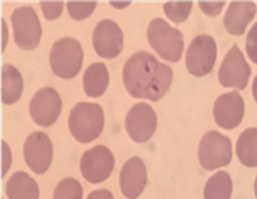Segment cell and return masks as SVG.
Here are the masks:
<instances>
[{
	"instance_id": "ffe728a7",
	"label": "cell",
	"mask_w": 257,
	"mask_h": 199,
	"mask_svg": "<svg viewBox=\"0 0 257 199\" xmlns=\"http://www.w3.org/2000/svg\"><path fill=\"white\" fill-rule=\"evenodd\" d=\"M235 154L239 162L248 168L257 167V128L250 127L244 130L237 140Z\"/></svg>"
},
{
	"instance_id": "7c38bea8",
	"label": "cell",
	"mask_w": 257,
	"mask_h": 199,
	"mask_svg": "<svg viewBox=\"0 0 257 199\" xmlns=\"http://www.w3.org/2000/svg\"><path fill=\"white\" fill-rule=\"evenodd\" d=\"M24 159L36 174H44L53 161V145L43 131H33L24 143Z\"/></svg>"
},
{
	"instance_id": "cb8c5ba5",
	"label": "cell",
	"mask_w": 257,
	"mask_h": 199,
	"mask_svg": "<svg viewBox=\"0 0 257 199\" xmlns=\"http://www.w3.org/2000/svg\"><path fill=\"white\" fill-rule=\"evenodd\" d=\"M97 2L91 0V2H68L66 8H68V14L72 20L82 21L87 20L96 9Z\"/></svg>"
},
{
	"instance_id": "4316f807",
	"label": "cell",
	"mask_w": 257,
	"mask_h": 199,
	"mask_svg": "<svg viewBox=\"0 0 257 199\" xmlns=\"http://www.w3.org/2000/svg\"><path fill=\"white\" fill-rule=\"evenodd\" d=\"M245 50L248 58L257 63V22L251 27V30L247 34V40H245Z\"/></svg>"
},
{
	"instance_id": "4dcf8cb0",
	"label": "cell",
	"mask_w": 257,
	"mask_h": 199,
	"mask_svg": "<svg viewBox=\"0 0 257 199\" xmlns=\"http://www.w3.org/2000/svg\"><path fill=\"white\" fill-rule=\"evenodd\" d=\"M109 3H110V6H112V8H115V9H123V8H128L133 2H130V0H122V2L110 0Z\"/></svg>"
},
{
	"instance_id": "6da1fadb",
	"label": "cell",
	"mask_w": 257,
	"mask_h": 199,
	"mask_svg": "<svg viewBox=\"0 0 257 199\" xmlns=\"http://www.w3.org/2000/svg\"><path fill=\"white\" fill-rule=\"evenodd\" d=\"M122 80L133 98L158 102L169 90L174 73L169 65L162 63L152 53L137 52L125 62Z\"/></svg>"
},
{
	"instance_id": "277c9868",
	"label": "cell",
	"mask_w": 257,
	"mask_h": 199,
	"mask_svg": "<svg viewBox=\"0 0 257 199\" xmlns=\"http://www.w3.org/2000/svg\"><path fill=\"white\" fill-rule=\"evenodd\" d=\"M84 50L78 40L65 37L58 40L50 50V68L56 77L75 79L82 68Z\"/></svg>"
},
{
	"instance_id": "603a6c76",
	"label": "cell",
	"mask_w": 257,
	"mask_h": 199,
	"mask_svg": "<svg viewBox=\"0 0 257 199\" xmlns=\"http://www.w3.org/2000/svg\"><path fill=\"white\" fill-rule=\"evenodd\" d=\"M191 9H193V2H166L163 5L165 15L177 24L188 20Z\"/></svg>"
},
{
	"instance_id": "7402d4cb",
	"label": "cell",
	"mask_w": 257,
	"mask_h": 199,
	"mask_svg": "<svg viewBox=\"0 0 257 199\" xmlns=\"http://www.w3.org/2000/svg\"><path fill=\"white\" fill-rule=\"evenodd\" d=\"M82 196H84L82 186L74 177L60 180L53 192V199H82Z\"/></svg>"
},
{
	"instance_id": "3957f363",
	"label": "cell",
	"mask_w": 257,
	"mask_h": 199,
	"mask_svg": "<svg viewBox=\"0 0 257 199\" xmlns=\"http://www.w3.org/2000/svg\"><path fill=\"white\" fill-rule=\"evenodd\" d=\"M147 41L150 47L162 59L168 62H178L184 50V36L182 33L171 27L162 18L150 21L147 27Z\"/></svg>"
},
{
	"instance_id": "44dd1931",
	"label": "cell",
	"mask_w": 257,
	"mask_h": 199,
	"mask_svg": "<svg viewBox=\"0 0 257 199\" xmlns=\"http://www.w3.org/2000/svg\"><path fill=\"white\" fill-rule=\"evenodd\" d=\"M234 192L232 179L226 171H218L204 184V199H231Z\"/></svg>"
},
{
	"instance_id": "7a4b0ae2",
	"label": "cell",
	"mask_w": 257,
	"mask_h": 199,
	"mask_svg": "<svg viewBox=\"0 0 257 199\" xmlns=\"http://www.w3.org/2000/svg\"><path fill=\"white\" fill-rule=\"evenodd\" d=\"M68 125L72 138L79 143H90L101 135L104 128V112L99 103L79 102L69 114Z\"/></svg>"
},
{
	"instance_id": "f546056e",
	"label": "cell",
	"mask_w": 257,
	"mask_h": 199,
	"mask_svg": "<svg viewBox=\"0 0 257 199\" xmlns=\"http://www.w3.org/2000/svg\"><path fill=\"white\" fill-rule=\"evenodd\" d=\"M6 44H8V27H6V21L2 20V52L6 50Z\"/></svg>"
},
{
	"instance_id": "484cf974",
	"label": "cell",
	"mask_w": 257,
	"mask_h": 199,
	"mask_svg": "<svg viewBox=\"0 0 257 199\" xmlns=\"http://www.w3.org/2000/svg\"><path fill=\"white\" fill-rule=\"evenodd\" d=\"M225 3L226 2H223V0H218V2H204V0H201V2H198V6H200L201 12L204 15H207L210 18H215L222 12Z\"/></svg>"
},
{
	"instance_id": "d4e9b609",
	"label": "cell",
	"mask_w": 257,
	"mask_h": 199,
	"mask_svg": "<svg viewBox=\"0 0 257 199\" xmlns=\"http://www.w3.org/2000/svg\"><path fill=\"white\" fill-rule=\"evenodd\" d=\"M66 2H40V8L43 11V15L47 21H55L62 15V11L65 8Z\"/></svg>"
},
{
	"instance_id": "d6a6232c",
	"label": "cell",
	"mask_w": 257,
	"mask_h": 199,
	"mask_svg": "<svg viewBox=\"0 0 257 199\" xmlns=\"http://www.w3.org/2000/svg\"><path fill=\"white\" fill-rule=\"evenodd\" d=\"M254 195H256V199H257V176H256V180H254Z\"/></svg>"
},
{
	"instance_id": "ac0fdd59",
	"label": "cell",
	"mask_w": 257,
	"mask_h": 199,
	"mask_svg": "<svg viewBox=\"0 0 257 199\" xmlns=\"http://www.w3.org/2000/svg\"><path fill=\"white\" fill-rule=\"evenodd\" d=\"M24 93V79L20 70L11 63L2 67V103L14 105Z\"/></svg>"
},
{
	"instance_id": "5b68a950",
	"label": "cell",
	"mask_w": 257,
	"mask_h": 199,
	"mask_svg": "<svg viewBox=\"0 0 257 199\" xmlns=\"http://www.w3.org/2000/svg\"><path fill=\"white\" fill-rule=\"evenodd\" d=\"M197 155L204 170L213 171L226 167L232 161V142L228 136L210 130L200 140Z\"/></svg>"
},
{
	"instance_id": "e0dca14e",
	"label": "cell",
	"mask_w": 257,
	"mask_h": 199,
	"mask_svg": "<svg viewBox=\"0 0 257 199\" xmlns=\"http://www.w3.org/2000/svg\"><path fill=\"white\" fill-rule=\"evenodd\" d=\"M5 192L9 199H39L40 187L37 181L25 171H17L5 184Z\"/></svg>"
},
{
	"instance_id": "30bf717a",
	"label": "cell",
	"mask_w": 257,
	"mask_h": 199,
	"mask_svg": "<svg viewBox=\"0 0 257 199\" xmlns=\"http://www.w3.org/2000/svg\"><path fill=\"white\" fill-rule=\"evenodd\" d=\"M125 128L128 136L136 143L149 142L158 128V115L155 109L146 102L136 103L126 114Z\"/></svg>"
},
{
	"instance_id": "8992f818",
	"label": "cell",
	"mask_w": 257,
	"mask_h": 199,
	"mask_svg": "<svg viewBox=\"0 0 257 199\" xmlns=\"http://www.w3.org/2000/svg\"><path fill=\"white\" fill-rule=\"evenodd\" d=\"M218 58V46L212 36L201 34L191 40L187 53V70L194 77H204L212 73Z\"/></svg>"
},
{
	"instance_id": "1f68e13d",
	"label": "cell",
	"mask_w": 257,
	"mask_h": 199,
	"mask_svg": "<svg viewBox=\"0 0 257 199\" xmlns=\"http://www.w3.org/2000/svg\"><path fill=\"white\" fill-rule=\"evenodd\" d=\"M253 98H254V100H256L257 103V76L256 79H254V81H253Z\"/></svg>"
},
{
	"instance_id": "52a82bcc",
	"label": "cell",
	"mask_w": 257,
	"mask_h": 199,
	"mask_svg": "<svg viewBox=\"0 0 257 199\" xmlns=\"http://www.w3.org/2000/svg\"><path fill=\"white\" fill-rule=\"evenodd\" d=\"M14 40L22 50H34L41 40V24L39 15L31 6H21L12 12Z\"/></svg>"
},
{
	"instance_id": "5bb4252c",
	"label": "cell",
	"mask_w": 257,
	"mask_h": 199,
	"mask_svg": "<svg viewBox=\"0 0 257 199\" xmlns=\"http://www.w3.org/2000/svg\"><path fill=\"white\" fill-rule=\"evenodd\" d=\"M244 99L237 90L220 95L213 106V118L220 128L232 130L244 118Z\"/></svg>"
},
{
	"instance_id": "83f0119b",
	"label": "cell",
	"mask_w": 257,
	"mask_h": 199,
	"mask_svg": "<svg viewBox=\"0 0 257 199\" xmlns=\"http://www.w3.org/2000/svg\"><path fill=\"white\" fill-rule=\"evenodd\" d=\"M11 165H12V151L9 145L5 140H2V177L6 176Z\"/></svg>"
},
{
	"instance_id": "2e32d148",
	"label": "cell",
	"mask_w": 257,
	"mask_h": 199,
	"mask_svg": "<svg viewBox=\"0 0 257 199\" xmlns=\"http://www.w3.org/2000/svg\"><path fill=\"white\" fill-rule=\"evenodd\" d=\"M257 6L254 2H231L223 17V27L232 36L244 34L248 24L254 20Z\"/></svg>"
},
{
	"instance_id": "4fadbf2b",
	"label": "cell",
	"mask_w": 257,
	"mask_h": 199,
	"mask_svg": "<svg viewBox=\"0 0 257 199\" xmlns=\"http://www.w3.org/2000/svg\"><path fill=\"white\" fill-rule=\"evenodd\" d=\"M93 47L96 53L104 59H113L123 50V33L112 20H103L94 27Z\"/></svg>"
},
{
	"instance_id": "9c48e42d",
	"label": "cell",
	"mask_w": 257,
	"mask_h": 199,
	"mask_svg": "<svg viewBox=\"0 0 257 199\" xmlns=\"http://www.w3.org/2000/svg\"><path fill=\"white\" fill-rule=\"evenodd\" d=\"M250 65L244 58L242 52L237 44H234L220 63L218 73V80L220 86L231 87L235 90H242L247 87L250 80Z\"/></svg>"
},
{
	"instance_id": "8fae6325",
	"label": "cell",
	"mask_w": 257,
	"mask_h": 199,
	"mask_svg": "<svg viewBox=\"0 0 257 199\" xmlns=\"http://www.w3.org/2000/svg\"><path fill=\"white\" fill-rule=\"evenodd\" d=\"M62 112L60 95L53 87H43L30 100V115L40 127L53 125Z\"/></svg>"
},
{
	"instance_id": "f1b7e54d",
	"label": "cell",
	"mask_w": 257,
	"mask_h": 199,
	"mask_svg": "<svg viewBox=\"0 0 257 199\" xmlns=\"http://www.w3.org/2000/svg\"><path fill=\"white\" fill-rule=\"evenodd\" d=\"M87 199H115L112 192L107 190V189H97V190H93Z\"/></svg>"
},
{
	"instance_id": "9a60e30c",
	"label": "cell",
	"mask_w": 257,
	"mask_h": 199,
	"mask_svg": "<svg viewBox=\"0 0 257 199\" xmlns=\"http://www.w3.org/2000/svg\"><path fill=\"white\" fill-rule=\"evenodd\" d=\"M147 184V167L140 157L130 158L120 168L119 186L126 199H137L141 196Z\"/></svg>"
},
{
	"instance_id": "ba28073f",
	"label": "cell",
	"mask_w": 257,
	"mask_h": 199,
	"mask_svg": "<svg viewBox=\"0 0 257 199\" xmlns=\"http://www.w3.org/2000/svg\"><path fill=\"white\" fill-rule=\"evenodd\" d=\"M115 168V157L112 151L103 145H97L85 151L79 161L82 177L91 184H99L110 177Z\"/></svg>"
},
{
	"instance_id": "d6986e66",
	"label": "cell",
	"mask_w": 257,
	"mask_h": 199,
	"mask_svg": "<svg viewBox=\"0 0 257 199\" xmlns=\"http://www.w3.org/2000/svg\"><path fill=\"white\" fill-rule=\"evenodd\" d=\"M82 87L88 98H100L109 87V71L101 62L91 63L82 77Z\"/></svg>"
}]
</instances>
